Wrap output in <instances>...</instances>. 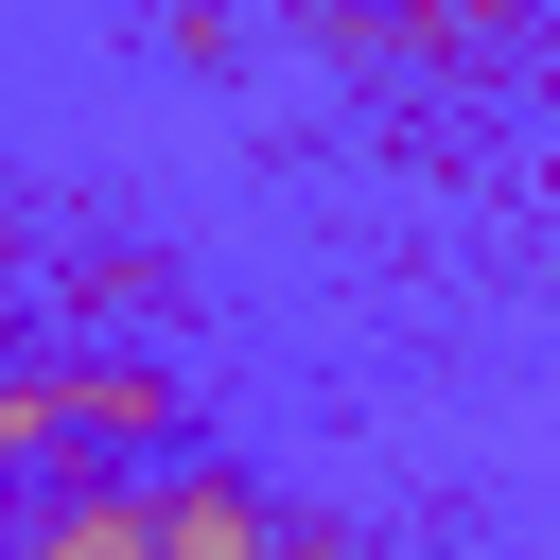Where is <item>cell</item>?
Segmentation results:
<instances>
[{"mask_svg": "<svg viewBox=\"0 0 560 560\" xmlns=\"http://www.w3.org/2000/svg\"><path fill=\"white\" fill-rule=\"evenodd\" d=\"M175 368L158 350H0V455H158Z\"/></svg>", "mask_w": 560, "mask_h": 560, "instance_id": "1", "label": "cell"}, {"mask_svg": "<svg viewBox=\"0 0 560 560\" xmlns=\"http://www.w3.org/2000/svg\"><path fill=\"white\" fill-rule=\"evenodd\" d=\"M245 542H280L262 490H228V472H158V560H245Z\"/></svg>", "mask_w": 560, "mask_h": 560, "instance_id": "2", "label": "cell"}, {"mask_svg": "<svg viewBox=\"0 0 560 560\" xmlns=\"http://www.w3.org/2000/svg\"><path fill=\"white\" fill-rule=\"evenodd\" d=\"M0 350H18V298H0Z\"/></svg>", "mask_w": 560, "mask_h": 560, "instance_id": "3", "label": "cell"}, {"mask_svg": "<svg viewBox=\"0 0 560 560\" xmlns=\"http://www.w3.org/2000/svg\"><path fill=\"white\" fill-rule=\"evenodd\" d=\"M315 18H350V0H315Z\"/></svg>", "mask_w": 560, "mask_h": 560, "instance_id": "4", "label": "cell"}]
</instances>
